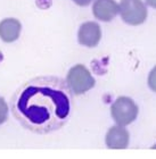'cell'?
Masks as SVG:
<instances>
[{
  "instance_id": "obj_1",
  "label": "cell",
  "mask_w": 156,
  "mask_h": 159,
  "mask_svg": "<svg viewBox=\"0 0 156 159\" xmlns=\"http://www.w3.org/2000/svg\"><path fill=\"white\" fill-rule=\"evenodd\" d=\"M70 88L54 76H39L23 83L12 100L14 117L24 129L47 134L66 124L71 114Z\"/></svg>"
},
{
  "instance_id": "obj_2",
  "label": "cell",
  "mask_w": 156,
  "mask_h": 159,
  "mask_svg": "<svg viewBox=\"0 0 156 159\" xmlns=\"http://www.w3.org/2000/svg\"><path fill=\"white\" fill-rule=\"evenodd\" d=\"M66 83L74 94H83L95 86V79L86 66L78 64L69 70Z\"/></svg>"
},
{
  "instance_id": "obj_3",
  "label": "cell",
  "mask_w": 156,
  "mask_h": 159,
  "mask_svg": "<svg viewBox=\"0 0 156 159\" xmlns=\"http://www.w3.org/2000/svg\"><path fill=\"white\" fill-rule=\"evenodd\" d=\"M138 106L131 98L120 97L111 107V114L117 125L126 126L136 120L138 116Z\"/></svg>"
},
{
  "instance_id": "obj_4",
  "label": "cell",
  "mask_w": 156,
  "mask_h": 159,
  "mask_svg": "<svg viewBox=\"0 0 156 159\" xmlns=\"http://www.w3.org/2000/svg\"><path fill=\"white\" fill-rule=\"evenodd\" d=\"M119 13L124 23L137 26L147 20V8L143 0H121Z\"/></svg>"
},
{
  "instance_id": "obj_5",
  "label": "cell",
  "mask_w": 156,
  "mask_h": 159,
  "mask_svg": "<svg viewBox=\"0 0 156 159\" xmlns=\"http://www.w3.org/2000/svg\"><path fill=\"white\" fill-rule=\"evenodd\" d=\"M102 39V30L96 22H86L83 23L78 32V40L82 46L93 48L99 43Z\"/></svg>"
},
{
  "instance_id": "obj_6",
  "label": "cell",
  "mask_w": 156,
  "mask_h": 159,
  "mask_svg": "<svg viewBox=\"0 0 156 159\" xmlns=\"http://www.w3.org/2000/svg\"><path fill=\"white\" fill-rule=\"evenodd\" d=\"M92 14L102 22H111L119 14V5L115 0H95Z\"/></svg>"
},
{
  "instance_id": "obj_7",
  "label": "cell",
  "mask_w": 156,
  "mask_h": 159,
  "mask_svg": "<svg viewBox=\"0 0 156 159\" xmlns=\"http://www.w3.org/2000/svg\"><path fill=\"white\" fill-rule=\"evenodd\" d=\"M129 132L124 126L115 125L106 134V146L111 149H125L129 146Z\"/></svg>"
},
{
  "instance_id": "obj_8",
  "label": "cell",
  "mask_w": 156,
  "mask_h": 159,
  "mask_svg": "<svg viewBox=\"0 0 156 159\" xmlns=\"http://www.w3.org/2000/svg\"><path fill=\"white\" fill-rule=\"evenodd\" d=\"M21 30L22 25L16 18H5L0 22V38L7 43L16 41L20 37Z\"/></svg>"
},
{
  "instance_id": "obj_9",
  "label": "cell",
  "mask_w": 156,
  "mask_h": 159,
  "mask_svg": "<svg viewBox=\"0 0 156 159\" xmlns=\"http://www.w3.org/2000/svg\"><path fill=\"white\" fill-rule=\"evenodd\" d=\"M8 116V106L3 98L0 97V125L5 123Z\"/></svg>"
},
{
  "instance_id": "obj_10",
  "label": "cell",
  "mask_w": 156,
  "mask_h": 159,
  "mask_svg": "<svg viewBox=\"0 0 156 159\" xmlns=\"http://www.w3.org/2000/svg\"><path fill=\"white\" fill-rule=\"evenodd\" d=\"M148 85L154 92H156V66L150 70L149 75H148Z\"/></svg>"
},
{
  "instance_id": "obj_11",
  "label": "cell",
  "mask_w": 156,
  "mask_h": 159,
  "mask_svg": "<svg viewBox=\"0 0 156 159\" xmlns=\"http://www.w3.org/2000/svg\"><path fill=\"white\" fill-rule=\"evenodd\" d=\"M73 1L77 3L78 6H81V7H86L92 2V0H73Z\"/></svg>"
},
{
  "instance_id": "obj_12",
  "label": "cell",
  "mask_w": 156,
  "mask_h": 159,
  "mask_svg": "<svg viewBox=\"0 0 156 159\" xmlns=\"http://www.w3.org/2000/svg\"><path fill=\"white\" fill-rule=\"evenodd\" d=\"M146 3L152 8H156V0H146Z\"/></svg>"
}]
</instances>
